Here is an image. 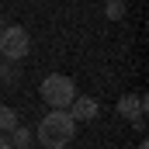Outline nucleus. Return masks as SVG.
Masks as SVG:
<instances>
[{"instance_id":"nucleus-5","label":"nucleus","mask_w":149,"mask_h":149,"mask_svg":"<svg viewBox=\"0 0 149 149\" xmlns=\"http://www.w3.org/2000/svg\"><path fill=\"white\" fill-rule=\"evenodd\" d=\"M97 114H101V108H97L94 97H76L73 104H70V118H73L76 125H80V121H94Z\"/></svg>"},{"instance_id":"nucleus-6","label":"nucleus","mask_w":149,"mask_h":149,"mask_svg":"<svg viewBox=\"0 0 149 149\" xmlns=\"http://www.w3.org/2000/svg\"><path fill=\"white\" fill-rule=\"evenodd\" d=\"M10 149H28L31 146V128L28 125H17V128H10Z\"/></svg>"},{"instance_id":"nucleus-4","label":"nucleus","mask_w":149,"mask_h":149,"mask_svg":"<svg viewBox=\"0 0 149 149\" xmlns=\"http://www.w3.org/2000/svg\"><path fill=\"white\" fill-rule=\"evenodd\" d=\"M146 108H149V104H146L142 94H125V97L118 101V114H125V118L135 121L139 128H142V114H146Z\"/></svg>"},{"instance_id":"nucleus-3","label":"nucleus","mask_w":149,"mask_h":149,"mask_svg":"<svg viewBox=\"0 0 149 149\" xmlns=\"http://www.w3.org/2000/svg\"><path fill=\"white\" fill-rule=\"evenodd\" d=\"M28 52H31V35L21 24H3L0 28V56L7 63H21Z\"/></svg>"},{"instance_id":"nucleus-7","label":"nucleus","mask_w":149,"mask_h":149,"mask_svg":"<svg viewBox=\"0 0 149 149\" xmlns=\"http://www.w3.org/2000/svg\"><path fill=\"white\" fill-rule=\"evenodd\" d=\"M21 121H17V111L10 108V104H0V132H10V128H17Z\"/></svg>"},{"instance_id":"nucleus-2","label":"nucleus","mask_w":149,"mask_h":149,"mask_svg":"<svg viewBox=\"0 0 149 149\" xmlns=\"http://www.w3.org/2000/svg\"><path fill=\"white\" fill-rule=\"evenodd\" d=\"M38 94H42V101H45L52 111H66V108L76 101V83L66 73H49L45 80H42Z\"/></svg>"},{"instance_id":"nucleus-11","label":"nucleus","mask_w":149,"mask_h":149,"mask_svg":"<svg viewBox=\"0 0 149 149\" xmlns=\"http://www.w3.org/2000/svg\"><path fill=\"white\" fill-rule=\"evenodd\" d=\"M139 149H149V146H146V142H139Z\"/></svg>"},{"instance_id":"nucleus-1","label":"nucleus","mask_w":149,"mask_h":149,"mask_svg":"<svg viewBox=\"0 0 149 149\" xmlns=\"http://www.w3.org/2000/svg\"><path fill=\"white\" fill-rule=\"evenodd\" d=\"M35 135L45 149H66L76 139V121L70 118V111H49V114H42Z\"/></svg>"},{"instance_id":"nucleus-9","label":"nucleus","mask_w":149,"mask_h":149,"mask_svg":"<svg viewBox=\"0 0 149 149\" xmlns=\"http://www.w3.org/2000/svg\"><path fill=\"white\" fill-rule=\"evenodd\" d=\"M104 14L111 21H121L125 17V0H104Z\"/></svg>"},{"instance_id":"nucleus-8","label":"nucleus","mask_w":149,"mask_h":149,"mask_svg":"<svg viewBox=\"0 0 149 149\" xmlns=\"http://www.w3.org/2000/svg\"><path fill=\"white\" fill-rule=\"evenodd\" d=\"M0 76H3L7 83H17V80H21V63H7V59H3V63H0Z\"/></svg>"},{"instance_id":"nucleus-10","label":"nucleus","mask_w":149,"mask_h":149,"mask_svg":"<svg viewBox=\"0 0 149 149\" xmlns=\"http://www.w3.org/2000/svg\"><path fill=\"white\" fill-rule=\"evenodd\" d=\"M0 149H10V139H7L3 132H0Z\"/></svg>"}]
</instances>
